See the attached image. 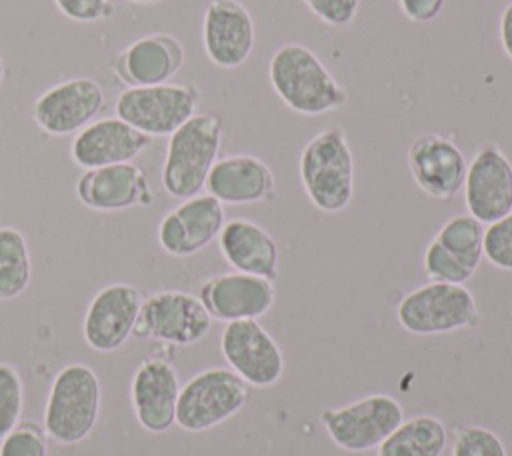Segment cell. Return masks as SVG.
Wrapping results in <instances>:
<instances>
[{"mask_svg": "<svg viewBox=\"0 0 512 456\" xmlns=\"http://www.w3.org/2000/svg\"><path fill=\"white\" fill-rule=\"evenodd\" d=\"M182 42L168 32H154L128 44L112 62L120 82L132 86H154L170 82L184 64Z\"/></svg>", "mask_w": 512, "mask_h": 456, "instance_id": "44dd1931", "label": "cell"}, {"mask_svg": "<svg viewBox=\"0 0 512 456\" xmlns=\"http://www.w3.org/2000/svg\"><path fill=\"white\" fill-rule=\"evenodd\" d=\"M24 406V390L18 370L0 362V440L20 422Z\"/></svg>", "mask_w": 512, "mask_h": 456, "instance_id": "83f0119b", "label": "cell"}, {"mask_svg": "<svg viewBox=\"0 0 512 456\" xmlns=\"http://www.w3.org/2000/svg\"><path fill=\"white\" fill-rule=\"evenodd\" d=\"M0 456H48V436L36 422H18L2 440Z\"/></svg>", "mask_w": 512, "mask_h": 456, "instance_id": "f1b7e54d", "label": "cell"}, {"mask_svg": "<svg viewBox=\"0 0 512 456\" xmlns=\"http://www.w3.org/2000/svg\"><path fill=\"white\" fill-rule=\"evenodd\" d=\"M104 106L102 84L90 76H74L38 94L32 104V120L50 136H66L94 122Z\"/></svg>", "mask_w": 512, "mask_h": 456, "instance_id": "30bf717a", "label": "cell"}, {"mask_svg": "<svg viewBox=\"0 0 512 456\" xmlns=\"http://www.w3.org/2000/svg\"><path fill=\"white\" fill-rule=\"evenodd\" d=\"M404 420L402 404L390 394H366L338 408H324L320 422L330 440L346 452L378 448Z\"/></svg>", "mask_w": 512, "mask_h": 456, "instance_id": "ba28073f", "label": "cell"}, {"mask_svg": "<svg viewBox=\"0 0 512 456\" xmlns=\"http://www.w3.org/2000/svg\"><path fill=\"white\" fill-rule=\"evenodd\" d=\"M152 138L118 116L100 118L76 132L70 142V158L84 170L132 162L140 156Z\"/></svg>", "mask_w": 512, "mask_h": 456, "instance_id": "d6986e66", "label": "cell"}, {"mask_svg": "<svg viewBox=\"0 0 512 456\" xmlns=\"http://www.w3.org/2000/svg\"><path fill=\"white\" fill-rule=\"evenodd\" d=\"M200 90L194 84L132 86L118 94L114 112L120 120L146 136H170L178 126L196 114Z\"/></svg>", "mask_w": 512, "mask_h": 456, "instance_id": "52a82bcc", "label": "cell"}, {"mask_svg": "<svg viewBox=\"0 0 512 456\" xmlns=\"http://www.w3.org/2000/svg\"><path fill=\"white\" fill-rule=\"evenodd\" d=\"M202 48L218 68L242 66L256 42V26L250 10L240 0H210L202 16Z\"/></svg>", "mask_w": 512, "mask_h": 456, "instance_id": "5bb4252c", "label": "cell"}, {"mask_svg": "<svg viewBox=\"0 0 512 456\" xmlns=\"http://www.w3.org/2000/svg\"><path fill=\"white\" fill-rule=\"evenodd\" d=\"M224 222V204L208 192L196 194L162 216L158 244L170 256H192L218 238Z\"/></svg>", "mask_w": 512, "mask_h": 456, "instance_id": "9a60e30c", "label": "cell"}, {"mask_svg": "<svg viewBox=\"0 0 512 456\" xmlns=\"http://www.w3.org/2000/svg\"><path fill=\"white\" fill-rule=\"evenodd\" d=\"M484 258L492 266L512 272V212L484 228Z\"/></svg>", "mask_w": 512, "mask_h": 456, "instance_id": "4dcf8cb0", "label": "cell"}, {"mask_svg": "<svg viewBox=\"0 0 512 456\" xmlns=\"http://www.w3.org/2000/svg\"><path fill=\"white\" fill-rule=\"evenodd\" d=\"M142 300V292L126 282H112L100 288L82 320L86 344L96 352L118 350L134 332Z\"/></svg>", "mask_w": 512, "mask_h": 456, "instance_id": "2e32d148", "label": "cell"}, {"mask_svg": "<svg viewBox=\"0 0 512 456\" xmlns=\"http://www.w3.org/2000/svg\"><path fill=\"white\" fill-rule=\"evenodd\" d=\"M126 2H132V4H154V2H160V0H126Z\"/></svg>", "mask_w": 512, "mask_h": 456, "instance_id": "8d00e7d4", "label": "cell"}, {"mask_svg": "<svg viewBox=\"0 0 512 456\" xmlns=\"http://www.w3.org/2000/svg\"><path fill=\"white\" fill-rule=\"evenodd\" d=\"M54 4L74 22H98L114 12L112 0H54Z\"/></svg>", "mask_w": 512, "mask_h": 456, "instance_id": "d6a6232c", "label": "cell"}, {"mask_svg": "<svg viewBox=\"0 0 512 456\" xmlns=\"http://www.w3.org/2000/svg\"><path fill=\"white\" fill-rule=\"evenodd\" d=\"M448 432L440 418L418 414L404 418L378 446V456H442Z\"/></svg>", "mask_w": 512, "mask_h": 456, "instance_id": "cb8c5ba5", "label": "cell"}, {"mask_svg": "<svg viewBox=\"0 0 512 456\" xmlns=\"http://www.w3.org/2000/svg\"><path fill=\"white\" fill-rule=\"evenodd\" d=\"M222 258L238 272L276 280L280 272V250L272 234L254 220H226L218 234Z\"/></svg>", "mask_w": 512, "mask_h": 456, "instance_id": "603a6c76", "label": "cell"}, {"mask_svg": "<svg viewBox=\"0 0 512 456\" xmlns=\"http://www.w3.org/2000/svg\"><path fill=\"white\" fill-rule=\"evenodd\" d=\"M206 192L222 204H260L276 200V178L270 166L254 154H228L208 172Z\"/></svg>", "mask_w": 512, "mask_h": 456, "instance_id": "ffe728a7", "label": "cell"}, {"mask_svg": "<svg viewBox=\"0 0 512 456\" xmlns=\"http://www.w3.org/2000/svg\"><path fill=\"white\" fill-rule=\"evenodd\" d=\"M434 240L470 272L478 270L484 258V224L474 216L466 212L448 218Z\"/></svg>", "mask_w": 512, "mask_h": 456, "instance_id": "484cf974", "label": "cell"}, {"mask_svg": "<svg viewBox=\"0 0 512 456\" xmlns=\"http://www.w3.org/2000/svg\"><path fill=\"white\" fill-rule=\"evenodd\" d=\"M212 320H258L276 300L274 282L246 272H222L206 278L198 294Z\"/></svg>", "mask_w": 512, "mask_h": 456, "instance_id": "e0dca14e", "label": "cell"}, {"mask_svg": "<svg viewBox=\"0 0 512 456\" xmlns=\"http://www.w3.org/2000/svg\"><path fill=\"white\" fill-rule=\"evenodd\" d=\"M498 34H500V44L504 54L512 60V2H508L500 14Z\"/></svg>", "mask_w": 512, "mask_h": 456, "instance_id": "e575fe53", "label": "cell"}, {"mask_svg": "<svg viewBox=\"0 0 512 456\" xmlns=\"http://www.w3.org/2000/svg\"><path fill=\"white\" fill-rule=\"evenodd\" d=\"M4 74H6V68H4V58H2V54H0V86H2Z\"/></svg>", "mask_w": 512, "mask_h": 456, "instance_id": "d590c367", "label": "cell"}, {"mask_svg": "<svg viewBox=\"0 0 512 456\" xmlns=\"http://www.w3.org/2000/svg\"><path fill=\"white\" fill-rule=\"evenodd\" d=\"M306 8L330 28L350 26L360 10V0H302Z\"/></svg>", "mask_w": 512, "mask_h": 456, "instance_id": "1f68e13d", "label": "cell"}, {"mask_svg": "<svg viewBox=\"0 0 512 456\" xmlns=\"http://www.w3.org/2000/svg\"><path fill=\"white\" fill-rule=\"evenodd\" d=\"M462 190L468 214L482 224L512 212V162L496 142L484 140L476 148Z\"/></svg>", "mask_w": 512, "mask_h": 456, "instance_id": "7c38bea8", "label": "cell"}, {"mask_svg": "<svg viewBox=\"0 0 512 456\" xmlns=\"http://www.w3.org/2000/svg\"><path fill=\"white\" fill-rule=\"evenodd\" d=\"M406 162L414 184L434 200L448 202L464 186L468 160L450 136L438 132L416 136L406 150Z\"/></svg>", "mask_w": 512, "mask_h": 456, "instance_id": "4fadbf2b", "label": "cell"}, {"mask_svg": "<svg viewBox=\"0 0 512 456\" xmlns=\"http://www.w3.org/2000/svg\"><path fill=\"white\" fill-rule=\"evenodd\" d=\"M396 318L406 332L416 336L446 334L480 324L476 298L464 284L434 280L410 290L398 302Z\"/></svg>", "mask_w": 512, "mask_h": 456, "instance_id": "5b68a950", "label": "cell"}, {"mask_svg": "<svg viewBox=\"0 0 512 456\" xmlns=\"http://www.w3.org/2000/svg\"><path fill=\"white\" fill-rule=\"evenodd\" d=\"M102 388L96 372L86 364H68L52 380L46 410V436L70 446L86 440L96 428Z\"/></svg>", "mask_w": 512, "mask_h": 456, "instance_id": "277c9868", "label": "cell"}, {"mask_svg": "<svg viewBox=\"0 0 512 456\" xmlns=\"http://www.w3.org/2000/svg\"><path fill=\"white\" fill-rule=\"evenodd\" d=\"M180 380L176 368L164 358H146L130 382V402L138 424L162 434L176 424Z\"/></svg>", "mask_w": 512, "mask_h": 456, "instance_id": "ac0fdd59", "label": "cell"}, {"mask_svg": "<svg viewBox=\"0 0 512 456\" xmlns=\"http://www.w3.org/2000/svg\"><path fill=\"white\" fill-rule=\"evenodd\" d=\"M212 318L198 296L184 290H158L142 300L134 336L172 344L192 346L208 336Z\"/></svg>", "mask_w": 512, "mask_h": 456, "instance_id": "9c48e42d", "label": "cell"}, {"mask_svg": "<svg viewBox=\"0 0 512 456\" xmlns=\"http://www.w3.org/2000/svg\"><path fill=\"white\" fill-rule=\"evenodd\" d=\"M298 176L320 212L338 214L354 198V154L342 126H326L300 150Z\"/></svg>", "mask_w": 512, "mask_h": 456, "instance_id": "7a4b0ae2", "label": "cell"}, {"mask_svg": "<svg viewBox=\"0 0 512 456\" xmlns=\"http://www.w3.org/2000/svg\"><path fill=\"white\" fill-rule=\"evenodd\" d=\"M452 456H508V452L494 430L482 424H466L454 432Z\"/></svg>", "mask_w": 512, "mask_h": 456, "instance_id": "4316f807", "label": "cell"}, {"mask_svg": "<svg viewBox=\"0 0 512 456\" xmlns=\"http://www.w3.org/2000/svg\"><path fill=\"white\" fill-rule=\"evenodd\" d=\"M248 384L230 368H206L180 386L176 424L186 432H204L236 416L248 402Z\"/></svg>", "mask_w": 512, "mask_h": 456, "instance_id": "8992f818", "label": "cell"}, {"mask_svg": "<svg viewBox=\"0 0 512 456\" xmlns=\"http://www.w3.org/2000/svg\"><path fill=\"white\" fill-rule=\"evenodd\" d=\"M78 200L90 210L116 212L152 198L146 174L132 162L86 170L76 182Z\"/></svg>", "mask_w": 512, "mask_h": 456, "instance_id": "7402d4cb", "label": "cell"}, {"mask_svg": "<svg viewBox=\"0 0 512 456\" xmlns=\"http://www.w3.org/2000/svg\"><path fill=\"white\" fill-rule=\"evenodd\" d=\"M222 138V118L208 112H196L168 136L162 164V188L168 196L186 200L200 194L218 160Z\"/></svg>", "mask_w": 512, "mask_h": 456, "instance_id": "3957f363", "label": "cell"}, {"mask_svg": "<svg viewBox=\"0 0 512 456\" xmlns=\"http://www.w3.org/2000/svg\"><path fill=\"white\" fill-rule=\"evenodd\" d=\"M446 0H398L402 14L414 24H426L436 20L444 10Z\"/></svg>", "mask_w": 512, "mask_h": 456, "instance_id": "836d02e7", "label": "cell"}, {"mask_svg": "<svg viewBox=\"0 0 512 456\" xmlns=\"http://www.w3.org/2000/svg\"><path fill=\"white\" fill-rule=\"evenodd\" d=\"M32 280V258L24 234L14 226H0V300H14Z\"/></svg>", "mask_w": 512, "mask_h": 456, "instance_id": "d4e9b609", "label": "cell"}, {"mask_svg": "<svg viewBox=\"0 0 512 456\" xmlns=\"http://www.w3.org/2000/svg\"><path fill=\"white\" fill-rule=\"evenodd\" d=\"M424 272L434 282H450V284H466L474 272L462 266L450 252H446L434 238L428 242L424 250Z\"/></svg>", "mask_w": 512, "mask_h": 456, "instance_id": "f546056e", "label": "cell"}, {"mask_svg": "<svg viewBox=\"0 0 512 456\" xmlns=\"http://www.w3.org/2000/svg\"><path fill=\"white\" fill-rule=\"evenodd\" d=\"M268 80L284 106L302 116H322L348 104V90L318 54L300 42H286L274 50Z\"/></svg>", "mask_w": 512, "mask_h": 456, "instance_id": "6da1fadb", "label": "cell"}, {"mask_svg": "<svg viewBox=\"0 0 512 456\" xmlns=\"http://www.w3.org/2000/svg\"><path fill=\"white\" fill-rule=\"evenodd\" d=\"M220 352L248 386L270 388L284 374L280 344L258 320L226 322L220 334Z\"/></svg>", "mask_w": 512, "mask_h": 456, "instance_id": "8fae6325", "label": "cell"}]
</instances>
